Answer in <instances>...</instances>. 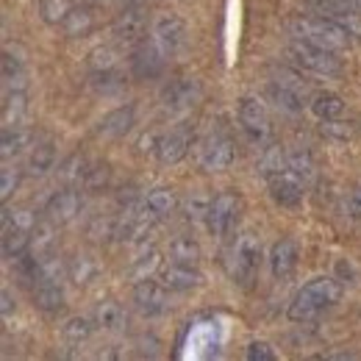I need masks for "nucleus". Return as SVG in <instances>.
Masks as SVG:
<instances>
[{
  "label": "nucleus",
  "instance_id": "1",
  "mask_svg": "<svg viewBox=\"0 0 361 361\" xmlns=\"http://www.w3.org/2000/svg\"><path fill=\"white\" fill-rule=\"evenodd\" d=\"M339 300H342V283L331 275H319L295 295L286 314L292 322H312L325 314L328 309H334Z\"/></svg>",
  "mask_w": 361,
  "mask_h": 361
},
{
  "label": "nucleus",
  "instance_id": "2",
  "mask_svg": "<svg viewBox=\"0 0 361 361\" xmlns=\"http://www.w3.org/2000/svg\"><path fill=\"white\" fill-rule=\"evenodd\" d=\"M292 34L295 39H306L312 45L328 47V50H345L350 47V28L345 23H339L336 17L325 14V17H298L292 23Z\"/></svg>",
  "mask_w": 361,
  "mask_h": 361
},
{
  "label": "nucleus",
  "instance_id": "3",
  "mask_svg": "<svg viewBox=\"0 0 361 361\" xmlns=\"http://www.w3.org/2000/svg\"><path fill=\"white\" fill-rule=\"evenodd\" d=\"M262 242L253 233H239L226 253V270L233 283H250L262 267Z\"/></svg>",
  "mask_w": 361,
  "mask_h": 361
},
{
  "label": "nucleus",
  "instance_id": "4",
  "mask_svg": "<svg viewBox=\"0 0 361 361\" xmlns=\"http://www.w3.org/2000/svg\"><path fill=\"white\" fill-rule=\"evenodd\" d=\"M286 53L298 70H306L314 75H339L342 73V61L334 56V50L312 45L306 39H292Z\"/></svg>",
  "mask_w": 361,
  "mask_h": 361
},
{
  "label": "nucleus",
  "instance_id": "5",
  "mask_svg": "<svg viewBox=\"0 0 361 361\" xmlns=\"http://www.w3.org/2000/svg\"><path fill=\"white\" fill-rule=\"evenodd\" d=\"M111 37L120 47H131V50L147 42V17L136 3L120 8V14L111 23Z\"/></svg>",
  "mask_w": 361,
  "mask_h": 361
},
{
  "label": "nucleus",
  "instance_id": "6",
  "mask_svg": "<svg viewBox=\"0 0 361 361\" xmlns=\"http://www.w3.org/2000/svg\"><path fill=\"white\" fill-rule=\"evenodd\" d=\"M236 159V145L226 134H209L197 142V164L209 173H223Z\"/></svg>",
  "mask_w": 361,
  "mask_h": 361
},
{
  "label": "nucleus",
  "instance_id": "7",
  "mask_svg": "<svg viewBox=\"0 0 361 361\" xmlns=\"http://www.w3.org/2000/svg\"><path fill=\"white\" fill-rule=\"evenodd\" d=\"M242 217V197L236 192H223L217 197H212L209 214H206V228L214 236H228Z\"/></svg>",
  "mask_w": 361,
  "mask_h": 361
},
{
  "label": "nucleus",
  "instance_id": "8",
  "mask_svg": "<svg viewBox=\"0 0 361 361\" xmlns=\"http://www.w3.org/2000/svg\"><path fill=\"white\" fill-rule=\"evenodd\" d=\"M150 34H153V42L161 47L167 56L183 50L186 42H189V28H186V23L180 20L178 14H170V11H161V14L153 20Z\"/></svg>",
  "mask_w": 361,
  "mask_h": 361
},
{
  "label": "nucleus",
  "instance_id": "9",
  "mask_svg": "<svg viewBox=\"0 0 361 361\" xmlns=\"http://www.w3.org/2000/svg\"><path fill=\"white\" fill-rule=\"evenodd\" d=\"M270 178V195L272 200L278 203V206H283V209H295V206H300V200H303V189H306V183H303V176H298L295 170H278V173H272L267 176Z\"/></svg>",
  "mask_w": 361,
  "mask_h": 361
},
{
  "label": "nucleus",
  "instance_id": "10",
  "mask_svg": "<svg viewBox=\"0 0 361 361\" xmlns=\"http://www.w3.org/2000/svg\"><path fill=\"white\" fill-rule=\"evenodd\" d=\"M134 303L145 317L164 314L167 306H170V289H167L161 281L142 278V281L134 286Z\"/></svg>",
  "mask_w": 361,
  "mask_h": 361
},
{
  "label": "nucleus",
  "instance_id": "11",
  "mask_svg": "<svg viewBox=\"0 0 361 361\" xmlns=\"http://www.w3.org/2000/svg\"><path fill=\"white\" fill-rule=\"evenodd\" d=\"M164 56H167V53L156 45V42H142L139 47H134L131 61H128L131 75L139 78V81H153V78H159V75L164 73Z\"/></svg>",
  "mask_w": 361,
  "mask_h": 361
},
{
  "label": "nucleus",
  "instance_id": "12",
  "mask_svg": "<svg viewBox=\"0 0 361 361\" xmlns=\"http://www.w3.org/2000/svg\"><path fill=\"white\" fill-rule=\"evenodd\" d=\"M239 126L245 134L256 142H264L270 136V114L267 106L259 97H242L239 100Z\"/></svg>",
  "mask_w": 361,
  "mask_h": 361
},
{
  "label": "nucleus",
  "instance_id": "13",
  "mask_svg": "<svg viewBox=\"0 0 361 361\" xmlns=\"http://www.w3.org/2000/svg\"><path fill=\"white\" fill-rule=\"evenodd\" d=\"M81 209H84V192L73 183V186L56 192V195L47 200L45 212H47V217H50V223L64 226V223H73V220L81 214Z\"/></svg>",
  "mask_w": 361,
  "mask_h": 361
},
{
  "label": "nucleus",
  "instance_id": "14",
  "mask_svg": "<svg viewBox=\"0 0 361 361\" xmlns=\"http://www.w3.org/2000/svg\"><path fill=\"white\" fill-rule=\"evenodd\" d=\"M200 81H195V78H176L173 84H167L164 92H161V106L167 109V111H186V109H192L197 100H200Z\"/></svg>",
  "mask_w": 361,
  "mask_h": 361
},
{
  "label": "nucleus",
  "instance_id": "15",
  "mask_svg": "<svg viewBox=\"0 0 361 361\" xmlns=\"http://www.w3.org/2000/svg\"><path fill=\"white\" fill-rule=\"evenodd\" d=\"M267 97H270L272 103L278 106V109H283V111H303L306 109V90L295 81V78H275L267 84Z\"/></svg>",
  "mask_w": 361,
  "mask_h": 361
},
{
  "label": "nucleus",
  "instance_id": "16",
  "mask_svg": "<svg viewBox=\"0 0 361 361\" xmlns=\"http://www.w3.org/2000/svg\"><path fill=\"white\" fill-rule=\"evenodd\" d=\"M159 281H161L170 292H189V289L200 286L203 275H200V270H197L195 264L173 262V259H170V264H164V267L159 270Z\"/></svg>",
  "mask_w": 361,
  "mask_h": 361
},
{
  "label": "nucleus",
  "instance_id": "17",
  "mask_svg": "<svg viewBox=\"0 0 361 361\" xmlns=\"http://www.w3.org/2000/svg\"><path fill=\"white\" fill-rule=\"evenodd\" d=\"M189 134L183 128H176V131H167V134H159V145H156V159L167 167L178 164L186 159L189 153Z\"/></svg>",
  "mask_w": 361,
  "mask_h": 361
},
{
  "label": "nucleus",
  "instance_id": "18",
  "mask_svg": "<svg viewBox=\"0 0 361 361\" xmlns=\"http://www.w3.org/2000/svg\"><path fill=\"white\" fill-rule=\"evenodd\" d=\"M134 123H136V109L128 103V106H120V109L109 111V114L97 123L94 134L103 136V139H120V136H126L134 128Z\"/></svg>",
  "mask_w": 361,
  "mask_h": 361
},
{
  "label": "nucleus",
  "instance_id": "19",
  "mask_svg": "<svg viewBox=\"0 0 361 361\" xmlns=\"http://www.w3.org/2000/svg\"><path fill=\"white\" fill-rule=\"evenodd\" d=\"M298 245L292 239H278L270 250V270L275 281H286L292 278V272L298 270Z\"/></svg>",
  "mask_w": 361,
  "mask_h": 361
},
{
  "label": "nucleus",
  "instance_id": "20",
  "mask_svg": "<svg viewBox=\"0 0 361 361\" xmlns=\"http://www.w3.org/2000/svg\"><path fill=\"white\" fill-rule=\"evenodd\" d=\"M142 209L150 220H164L178 209V195L170 186H156L142 197Z\"/></svg>",
  "mask_w": 361,
  "mask_h": 361
},
{
  "label": "nucleus",
  "instance_id": "21",
  "mask_svg": "<svg viewBox=\"0 0 361 361\" xmlns=\"http://www.w3.org/2000/svg\"><path fill=\"white\" fill-rule=\"evenodd\" d=\"M34 303L42 312H59L64 306V289L59 278H39L34 283Z\"/></svg>",
  "mask_w": 361,
  "mask_h": 361
},
{
  "label": "nucleus",
  "instance_id": "22",
  "mask_svg": "<svg viewBox=\"0 0 361 361\" xmlns=\"http://www.w3.org/2000/svg\"><path fill=\"white\" fill-rule=\"evenodd\" d=\"M126 322H128V314H126V309L117 300H100L94 306V325L97 328L117 334V331L126 328Z\"/></svg>",
  "mask_w": 361,
  "mask_h": 361
},
{
  "label": "nucleus",
  "instance_id": "23",
  "mask_svg": "<svg viewBox=\"0 0 361 361\" xmlns=\"http://www.w3.org/2000/svg\"><path fill=\"white\" fill-rule=\"evenodd\" d=\"M309 106H312L317 120H322V123H336L345 114V100L336 92H317Z\"/></svg>",
  "mask_w": 361,
  "mask_h": 361
},
{
  "label": "nucleus",
  "instance_id": "24",
  "mask_svg": "<svg viewBox=\"0 0 361 361\" xmlns=\"http://www.w3.org/2000/svg\"><path fill=\"white\" fill-rule=\"evenodd\" d=\"M61 31L67 34V37H90L92 31H94V14H92L90 8H81V6H75L70 14H67V20L61 23Z\"/></svg>",
  "mask_w": 361,
  "mask_h": 361
},
{
  "label": "nucleus",
  "instance_id": "25",
  "mask_svg": "<svg viewBox=\"0 0 361 361\" xmlns=\"http://www.w3.org/2000/svg\"><path fill=\"white\" fill-rule=\"evenodd\" d=\"M90 84L94 92L100 94H114L126 87V75L120 73V67H111V70H92Z\"/></svg>",
  "mask_w": 361,
  "mask_h": 361
},
{
  "label": "nucleus",
  "instance_id": "26",
  "mask_svg": "<svg viewBox=\"0 0 361 361\" xmlns=\"http://www.w3.org/2000/svg\"><path fill=\"white\" fill-rule=\"evenodd\" d=\"M56 164V147L50 142H42V145H34L31 153H28V173L31 176H45L47 170H53Z\"/></svg>",
  "mask_w": 361,
  "mask_h": 361
},
{
  "label": "nucleus",
  "instance_id": "27",
  "mask_svg": "<svg viewBox=\"0 0 361 361\" xmlns=\"http://www.w3.org/2000/svg\"><path fill=\"white\" fill-rule=\"evenodd\" d=\"M3 84H6V92L25 90V67L8 50L3 53Z\"/></svg>",
  "mask_w": 361,
  "mask_h": 361
},
{
  "label": "nucleus",
  "instance_id": "28",
  "mask_svg": "<svg viewBox=\"0 0 361 361\" xmlns=\"http://www.w3.org/2000/svg\"><path fill=\"white\" fill-rule=\"evenodd\" d=\"M28 145V131H23L20 126H6L3 128V139H0V156L8 161L11 156H17L23 147Z\"/></svg>",
  "mask_w": 361,
  "mask_h": 361
},
{
  "label": "nucleus",
  "instance_id": "29",
  "mask_svg": "<svg viewBox=\"0 0 361 361\" xmlns=\"http://www.w3.org/2000/svg\"><path fill=\"white\" fill-rule=\"evenodd\" d=\"M73 8H75L73 0H39V14L47 25H61Z\"/></svg>",
  "mask_w": 361,
  "mask_h": 361
},
{
  "label": "nucleus",
  "instance_id": "30",
  "mask_svg": "<svg viewBox=\"0 0 361 361\" xmlns=\"http://www.w3.org/2000/svg\"><path fill=\"white\" fill-rule=\"evenodd\" d=\"M170 259L173 262H186V264H197L200 259V247L192 236H176L170 242Z\"/></svg>",
  "mask_w": 361,
  "mask_h": 361
},
{
  "label": "nucleus",
  "instance_id": "31",
  "mask_svg": "<svg viewBox=\"0 0 361 361\" xmlns=\"http://www.w3.org/2000/svg\"><path fill=\"white\" fill-rule=\"evenodd\" d=\"M25 114V92L14 90L6 92V103H3V123L6 126H17V120Z\"/></svg>",
  "mask_w": 361,
  "mask_h": 361
},
{
  "label": "nucleus",
  "instance_id": "32",
  "mask_svg": "<svg viewBox=\"0 0 361 361\" xmlns=\"http://www.w3.org/2000/svg\"><path fill=\"white\" fill-rule=\"evenodd\" d=\"M92 328H94V325H92L87 317H73V319L64 322L61 331H64V339H67V342L81 345V342H87L92 336Z\"/></svg>",
  "mask_w": 361,
  "mask_h": 361
},
{
  "label": "nucleus",
  "instance_id": "33",
  "mask_svg": "<svg viewBox=\"0 0 361 361\" xmlns=\"http://www.w3.org/2000/svg\"><path fill=\"white\" fill-rule=\"evenodd\" d=\"M309 6H317L319 11H325V14H359L361 11V0H309Z\"/></svg>",
  "mask_w": 361,
  "mask_h": 361
},
{
  "label": "nucleus",
  "instance_id": "34",
  "mask_svg": "<svg viewBox=\"0 0 361 361\" xmlns=\"http://www.w3.org/2000/svg\"><path fill=\"white\" fill-rule=\"evenodd\" d=\"M67 275H70V281L73 283H90L92 278L97 275V264L92 262L90 256H78V259H73L70 262V267H67Z\"/></svg>",
  "mask_w": 361,
  "mask_h": 361
},
{
  "label": "nucleus",
  "instance_id": "35",
  "mask_svg": "<svg viewBox=\"0 0 361 361\" xmlns=\"http://www.w3.org/2000/svg\"><path fill=\"white\" fill-rule=\"evenodd\" d=\"M90 67L92 70H111V67H120V56L117 50L109 45L94 47L90 53Z\"/></svg>",
  "mask_w": 361,
  "mask_h": 361
},
{
  "label": "nucleus",
  "instance_id": "36",
  "mask_svg": "<svg viewBox=\"0 0 361 361\" xmlns=\"http://www.w3.org/2000/svg\"><path fill=\"white\" fill-rule=\"evenodd\" d=\"M20 186V170H11V167H3L0 170V200L6 203L11 195H14V189Z\"/></svg>",
  "mask_w": 361,
  "mask_h": 361
},
{
  "label": "nucleus",
  "instance_id": "37",
  "mask_svg": "<svg viewBox=\"0 0 361 361\" xmlns=\"http://www.w3.org/2000/svg\"><path fill=\"white\" fill-rule=\"evenodd\" d=\"M106 180H109V167L106 164H90L81 186L84 189H100V186H106Z\"/></svg>",
  "mask_w": 361,
  "mask_h": 361
},
{
  "label": "nucleus",
  "instance_id": "38",
  "mask_svg": "<svg viewBox=\"0 0 361 361\" xmlns=\"http://www.w3.org/2000/svg\"><path fill=\"white\" fill-rule=\"evenodd\" d=\"M209 206H212V200H209V197L195 195V197H189V203H186V217H189V220H203V223H206Z\"/></svg>",
  "mask_w": 361,
  "mask_h": 361
},
{
  "label": "nucleus",
  "instance_id": "39",
  "mask_svg": "<svg viewBox=\"0 0 361 361\" xmlns=\"http://www.w3.org/2000/svg\"><path fill=\"white\" fill-rule=\"evenodd\" d=\"M245 356L247 361H275V350H272L267 342H250L247 345V350H245Z\"/></svg>",
  "mask_w": 361,
  "mask_h": 361
},
{
  "label": "nucleus",
  "instance_id": "40",
  "mask_svg": "<svg viewBox=\"0 0 361 361\" xmlns=\"http://www.w3.org/2000/svg\"><path fill=\"white\" fill-rule=\"evenodd\" d=\"M348 206H350L353 217H359V220H361V186L350 192V197H348Z\"/></svg>",
  "mask_w": 361,
  "mask_h": 361
},
{
  "label": "nucleus",
  "instance_id": "41",
  "mask_svg": "<svg viewBox=\"0 0 361 361\" xmlns=\"http://www.w3.org/2000/svg\"><path fill=\"white\" fill-rule=\"evenodd\" d=\"M0 300H3V317H11V309H14V306H11V295H8V289L0 292Z\"/></svg>",
  "mask_w": 361,
  "mask_h": 361
},
{
  "label": "nucleus",
  "instance_id": "42",
  "mask_svg": "<svg viewBox=\"0 0 361 361\" xmlns=\"http://www.w3.org/2000/svg\"><path fill=\"white\" fill-rule=\"evenodd\" d=\"M103 3H120V6H131V0H103Z\"/></svg>",
  "mask_w": 361,
  "mask_h": 361
}]
</instances>
